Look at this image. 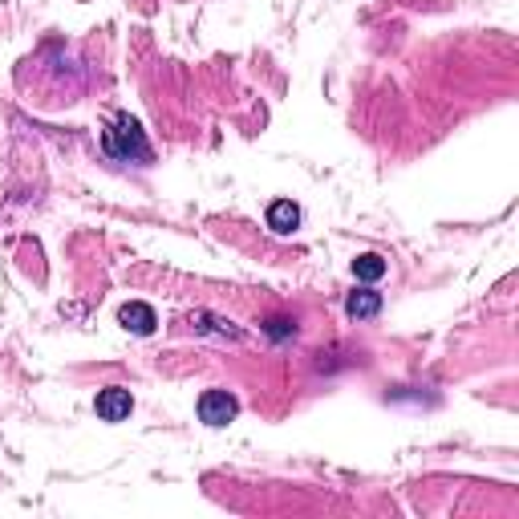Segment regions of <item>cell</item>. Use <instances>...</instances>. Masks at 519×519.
Instances as JSON below:
<instances>
[{"label":"cell","mask_w":519,"mask_h":519,"mask_svg":"<svg viewBox=\"0 0 519 519\" xmlns=\"http://www.w3.org/2000/svg\"><path fill=\"white\" fill-rule=\"evenodd\" d=\"M300 223V207L292 199H276L268 207V228L276 231V236H289V231H297Z\"/></svg>","instance_id":"cell-5"},{"label":"cell","mask_w":519,"mask_h":519,"mask_svg":"<svg viewBox=\"0 0 519 519\" xmlns=\"http://www.w3.org/2000/svg\"><path fill=\"white\" fill-rule=\"evenodd\" d=\"M106 154L110 159H118V163H130V159H151V146H146L143 138V126L135 122L130 114L114 118V126L106 130Z\"/></svg>","instance_id":"cell-1"},{"label":"cell","mask_w":519,"mask_h":519,"mask_svg":"<svg viewBox=\"0 0 519 519\" xmlns=\"http://www.w3.org/2000/svg\"><path fill=\"white\" fill-rule=\"evenodd\" d=\"M236 414H240V402L228 390H207L199 398V422H207V426H228Z\"/></svg>","instance_id":"cell-2"},{"label":"cell","mask_w":519,"mask_h":519,"mask_svg":"<svg viewBox=\"0 0 519 519\" xmlns=\"http://www.w3.org/2000/svg\"><path fill=\"white\" fill-rule=\"evenodd\" d=\"M118 325L130 329V333H138V337H151L154 325H159V317H154L151 305H143V300H130V305L118 308Z\"/></svg>","instance_id":"cell-4"},{"label":"cell","mask_w":519,"mask_h":519,"mask_svg":"<svg viewBox=\"0 0 519 519\" xmlns=\"http://www.w3.org/2000/svg\"><path fill=\"white\" fill-rule=\"evenodd\" d=\"M385 268H390V264H385L382 256H374V252H366V256H357V260H353V276H357V280H366V284L382 280Z\"/></svg>","instance_id":"cell-7"},{"label":"cell","mask_w":519,"mask_h":519,"mask_svg":"<svg viewBox=\"0 0 519 519\" xmlns=\"http://www.w3.org/2000/svg\"><path fill=\"white\" fill-rule=\"evenodd\" d=\"M268 333H272V337H289V321H272Z\"/></svg>","instance_id":"cell-8"},{"label":"cell","mask_w":519,"mask_h":519,"mask_svg":"<svg viewBox=\"0 0 519 519\" xmlns=\"http://www.w3.org/2000/svg\"><path fill=\"white\" fill-rule=\"evenodd\" d=\"M345 313L353 321H369V317H377L382 313V297H377L374 289H361V292H349V300H345Z\"/></svg>","instance_id":"cell-6"},{"label":"cell","mask_w":519,"mask_h":519,"mask_svg":"<svg viewBox=\"0 0 519 519\" xmlns=\"http://www.w3.org/2000/svg\"><path fill=\"white\" fill-rule=\"evenodd\" d=\"M97 418L102 422H126L130 418V410H135V402H130V390H122V385H110V390H102L94 402Z\"/></svg>","instance_id":"cell-3"}]
</instances>
